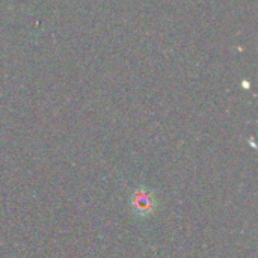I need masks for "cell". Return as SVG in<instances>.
Masks as SVG:
<instances>
[{
  "instance_id": "cell-1",
  "label": "cell",
  "mask_w": 258,
  "mask_h": 258,
  "mask_svg": "<svg viewBox=\"0 0 258 258\" xmlns=\"http://www.w3.org/2000/svg\"><path fill=\"white\" fill-rule=\"evenodd\" d=\"M132 209L138 215H150L156 209V198L153 197L151 192L145 189H139L133 194L132 197Z\"/></svg>"
}]
</instances>
